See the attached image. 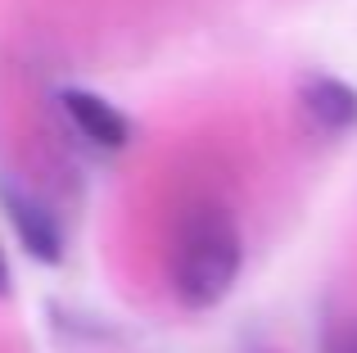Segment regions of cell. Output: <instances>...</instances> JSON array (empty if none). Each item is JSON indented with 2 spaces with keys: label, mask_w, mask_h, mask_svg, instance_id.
<instances>
[{
  "label": "cell",
  "mask_w": 357,
  "mask_h": 353,
  "mask_svg": "<svg viewBox=\"0 0 357 353\" xmlns=\"http://www.w3.org/2000/svg\"><path fill=\"white\" fill-rule=\"evenodd\" d=\"M244 240L231 213L222 209H199L190 213L181 231V254H176V294L190 308H213L231 294L240 276Z\"/></svg>",
  "instance_id": "cell-1"
},
{
  "label": "cell",
  "mask_w": 357,
  "mask_h": 353,
  "mask_svg": "<svg viewBox=\"0 0 357 353\" xmlns=\"http://www.w3.org/2000/svg\"><path fill=\"white\" fill-rule=\"evenodd\" d=\"M0 204H5V218H9V227L18 231V240H23L27 254H32L36 263H59L63 236H59V227H54L50 213H45L32 195L14 190V186H0Z\"/></svg>",
  "instance_id": "cell-2"
},
{
  "label": "cell",
  "mask_w": 357,
  "mask_h": 353,
  "mask_svg": "<svg viewBox=\"0 0 357 353\" xmlns=\"http://www.w3.org/2000/svg\"><path fill=\"white\" fill-rule=\"evenodd\" d=\"M59 105H63V114H68V123L77 127L96 150H122V145L131 141L127 118H122L105 96H91V91H63Z\"/></svg>",
  "instance_id": "cell-3"
},
{
  "label": "cell",
  "mask_w": 357,
  "mask_h": 353,
  "mask_svg": "<svg viewBox=\"0 0 357 353\" xmlns=\"http://www.w3.org/2000/svg\"><path fill=\"white\" fill-rule=\"evenodd\" d=\"M303 114L312 118L321 132H353L357 127V91L335 77H312L303 87Z\"/></svg>",
  "instance_id": "cell-4"
},
{
  "label": "cell",
  "mask_w": 357,
  "mask_h": 353,
  "mask_svg": "<svg viewBox=\"0 0 357 353\" xmlns=\"http://www.w3.org/2000/svg\"><path fill=\"white\" fill-rule=\"evenodd\" d=\"M321 353H357V317H340L326 326Z\"/></svg>",
  "instance_id": "cell-5"
},
{
  "label": "cell",
  "mask_w": 357,
  "mask_h": 353,
  "mask_svg": "<svg viewBox=\"0 0 357 353\" xmlns=\"http://www.w3.org/2000/svg\"><path fill=\"white\" fill-rule=\"evenodd\" d=\"M9 290V267H5V258H0V294Z\"/></svg>",
  "instance_id": "cell-6"
}]
</instances>
